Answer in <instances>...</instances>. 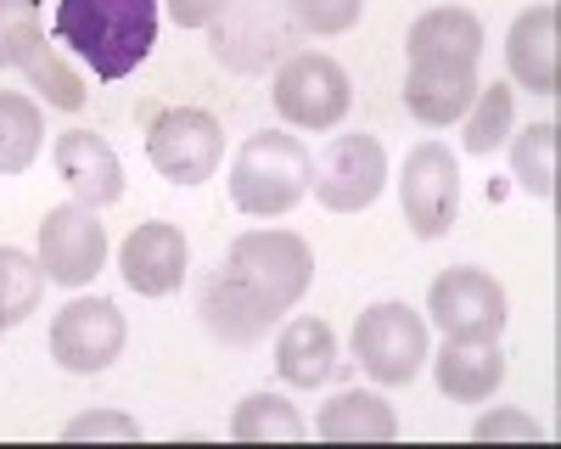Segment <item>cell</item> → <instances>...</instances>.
Here are the masks:
<instances>
[{"mask_svg": "<svg viewBox=\"0 0 561 449\" xmlns=\"http://www.w3.org/2000/svg\"><path fill=\"white\" fill-rule=\"evenodd\" d=\"M399 208H404V225L421 242L444 237L460 219V169H455V152L444 141L410 147L404 174H399Z\"/></svg>", "mask_w": 561, "mask_h": 449, "instance_id": "obj_6", "label": "cell"}, {"mask_svg": "<svg viewBox=\"0 0 561 449\" xmlns=\"http://www.w3.org/2000/svg\"><path fill=\"white\" fill-rule=\"evenodd\" d=\"M309 186H314V203L332 208V214H359L382 197L388 186V152L377 135H332L314 158H309Z\"/></svg>", "mask_w": 561, "mask_h": 449, "instance_id": "obj_4", "label": "cell"}, {"mask_svg": "<svg viewBox=\"0 0 561 449\" xmlns=\"http://www.w3.org/2000/svg\"><path fill=\"white\" fill-rule=\"evenodd\" d=\"M404 51L410 57H449V62H478L483 57V23L466 12V7H438V12H421L404 34Z\"/></svg>", "mask_w": 561, "mask_h": 449, "instance_id": "obj_17", "label": "cell"}, {"mask_svg": "<svg viewBox=\"0 0 561 449\" xmlns=\"http://www.w3.org/2000/svg\"><path fill=\"white\" fill-rule=\"evenodd\" d=\"M0 332H7V314H0Z\"/></svg>", "mask_w": 561, "mask_h": 449, "instance_id": "obj_31", "label": "cell"}, {"mask_svg": "<svg viewBox=\"0 0 561 449\" xmlns=\"http://www.w3.org/2000/svg\"><path fill=\"white\" fill-rule=\"evenodd\" d=\"M45 51L39 0H0V68H28Z\"/></svg>", "mask_w": 561, "mask_h": 449, "instance_id": "obj_24", "label": "cell"}, {"mask_svg": "<svg viewBox=\"0 0 561 449\" xmlns=\"http://www.w3.org/2000/svg\"><path fill=\"white\" fill-rule=\"evenodd\" d=\"M348 102H354L348 73L320 51H298L275 73V113L293 129H332L348 118Z\"/></svg>", "mask_w": 561, "mask_h": 449, "instance_id": "obj_7", "label": "cell"}, {"mask_svg": "<svg viewBox=\"0 0 561 449\" xmlns=\"http://www.w3.org/2000/svg\"><path fill=\"white\" fill-rule=\"evenodd\" d=\"M124 314L113 298H73L51 321V359L73 377H96L124 354Z\"/></svg>", "mask_w": 561, "mask_h": 449, "instance_id": "obj_9", "label": "cell"}, {"mask_svg": "<svg viewBox=\"0 0 561 449\" xmlns=\"http://www.w3.org/2000/svg\"><path fill=\"white\" fill-rule=\"evenodd\" d=\"M225 7H230V0H169V18L180 28H208V23L225 18Z\"/></svg>", "mask_w": 561, "mask_h": 449, "instance_id": "obj_30", "label": "cell"}, {"mask_svg": "<svg viewBox=\"0 0 561 449\" xmlns=\"http://www.w3.org/2000/svg\"><path fill=\"white\" fill-rule=\"evenodd\" d=\"M62 438H140V427L129 416H113V411H90V416L68 422Z\"/></svg>", "mask_w": 561, "mask_h": 449, "instance_id": "obj_28", "label": "cell"}, {"mask_svg": "<svg viewBox=\"0 0 561 449\" xmlns=\"http://www.w3.org/2000/svg\"><path fill=\"white\" fill-rule=\"evenodd\" d=\"M332 366H337L332 326L314 321V314H298V321L280 332V343H275V371L287 377L293 388H314V382L332 377Z\"/></svg>", "mask_w": 561, "mask_h": 449, "instance_id": "obj_18", "label": "cell"}, {"mask_svg": "<svg viewBox=\"0 0 561 449\" xmlns=\"http://www.w3.org/2000/svg\"><path fill=\"white\" fill-rule=\"evenodd\" d=\"M304 192H309V152L298 135H280V129L248 135L237 163H230V203L253 219H275V214H293Z\"/></svg>", "mask_w": 561, "mask_h": 449, "instance_id": "obj_3", "label": "cell"}, {"mask_svg": "<svg viewBox=\"0 0 561 449\" xmlns=\"http://www.w3.org/2000/svg\"><path fill=\"white\" fill-rule=\"evenodd\" d=\"M478 96V62H449V57H410L404 68V107L427 129H444L466 118Z\"/></svg>", "mask_w": 561, "mask_h": 449, "instance_id": "obj_12", "label": "cell"}, {"mask_svg": "<svg viewBox=\"0 0 561 449\" xmlns=\"http://www.w3.org/2000/svg\"><path fill=\"white\" fill-rule=\"evenodd\" d=\"M472 438H539V422L534 416H517V411H494V416H483L478 427H472Z\"/></svg>", "mask_w": 561, "mask_h": 449, "instance_id": "obj_29", "label": "cell"}, {"mask_svg": "<svg viewBox=\"0 0 561 449\" xmlns=\"http://www.w3.org/2000/svg\"><path fill=\"white\" fill-rule=\"evenodd\" d=\"M51 45H68L96 79H124L158 45V0H57Z\"/></svg>", "mask_w": 561, "mask_h": 449, "instance_id": "obj_2", "label": "cell"}, {"mask_svg": "<svg viewBox=\"0 0 561 449\" xmlns=\"http://www.w3.org/2000/svg\"><path fill=\"white\" fill-rule=\"evenodd\" d=\"M438 388L460 404H483L500 382H505V354L500 337H449L433 359Z\"/></svg>", "mask_w": 561, "mask_h": 449, "instance_id": "obj_16", "label": "cell"}, {"mask_svg": "<svg viewBox=\"0 0 561 449\" xmlns=\"http://www.w3.org/2000/svg\"><path fill=\"white\" fill-rule=\"evenodd\" d=\"M511 135V84H478L472 107H466V152L489 158L500 141Z\"/></svg>", "mask_w": 561, "mask_h": 449, "instance_id": "obj_23", "label": "cell"}, {"mask_svg": "<svg viewBox=\"0 0 561 449\" xmlns=\"http://www.w3.org/2000/svg\"><path fill=\"white\" fill-rule=\"evenodd\" d=\"M147 158L174 186H203V180H214V169L225 158V129L203 107H169L147 129Z\"/></svg>", "mask_w": 561, "mask_h": 449, "instance_id": "obj_5", "label": "cell"}, {"mask_svg": "<svg viewBox=\"0 0 561 449\" xmlns=\"http://www.w3.org/2000/svg\"><path fill=\"white\" fill-rule=\"evenodd\" d=\"M314 433L325 444H388V438H399V422H393V411L377 393L354 388V393H337L332 404H320Z\"/></svg>", "mask_w": 561, "mask_h": 449, "instance_id": "obj_19", "label": "cell"}, {"mask_svg": "<svg viewBox=\"0 0 561 449\" xmlns=\"http://www.w3.org/2000/svg\"><path fill=\"white\" fill-rule=\"evenodd\" d=\"M51 163L62 174V186L73 192V203H84V208H107V203L124 197V163H118V152L102 141V135H90V129L57 135Z\"/></svg>", "mask_w": 561, "mask_h": 449, "instance_id": "obj_15", "label": "cell"}, {"mask_svg": "<svg viewBox=\"0 0 561 449\" xmlns=\"http://www.w3.org/2000/svg\"><path fill=\"white\" fill-rule=\"evenodd\" d=\"M354 354L377 382L399 388L421 371V359H427V321H421L410 303H377V309L359 314Z\"/></svg>", "mask_w": 561, "mask_h": 449, "instance_id": "obj_8", "label": "cell"}, {"mask_svg": "<svg viewBox=\"0 0 561 449\" xmlns=\"http://www.w3.org/2000/svg\"><path fill=\"white\" fill-rule=\"evenodd\" d=\"M39 152V107L18 90H0V174H23Z\"/></svg>", "mask_w": 561, "mask_h": 449, "instance_id": "obj_22", "label": "cell"}, {"mask_svg": "<svg viewBox=\"0 0 561 449\" xmlns=\"http://www.w3.org/2000/svg\"><path fill=\"white\" fill-rule=\"evenodd\" d=\"M185 237H180V225L169 219H152V225H135L118 264H124V281L129 292L140 298H169L180 281H185Z\"/></svg>", "mask_w": 561, "mask_h": 449, "instance_id": "obj_14", "label": "cell"}, {"mask_svg": "<svg viewBox=\"0 0 561 449\" xmlns=\"http://www.w3.org/2000/svg\"><path fill=\"white\" fill-rule=\"evenodd\" d=\"M39 287H45L39 258H28L18 247H0V314H7V326H18L23 314H34Z\"/></svg>", "mask_w": 561, "mask_h": 449, "instance_id": "obj_25", "label": "cell"}, {"mask_svg": "<svg viewBox=\"0 0 561 449\" xmlns=\"http://www.w3.org/2000/svg\"><path fill=\"white\" fill-rule=\"evenodd\" d=\"M23 73L34 79V90H39V96L51 102V107H62V113H79V107H84V79L57 57V45H45V51H39Z\"/></svg>", "mask_w": 561, "mask_h": 449, "instance_id": "obj_26", "label": "cell"}, {"mask_svg": "<svg viewBox=\"0 0 561 449\" xmlns=\"http://www.w3.org/2000/svg\"><path fill=\"white\" fill-rule=\"evenodd\" d=\"M427 314L444 326V337H500L505 332V287L489 269H444L427 292Z\"/></svg>", "mask_w": 561, "mask_h": 449, "instance_id": "obj_11", "label": "cell"}, {"mask_svg": "<svg viewBox=\"0 0 561 449\" xmlns=\"http://www.w3.org/2000/svg\"><path fill=\"white\" fill-rule=\"evenodd\" d=\"M556 135H561V124L545 118V124H528L517 135V147H511V169H517L523 192L539 197V203L556 197Z\"/></svg>", "mask_w": 561, "mask_h": 449, "instance_id": "obj_21", "label": "cell"}, {"mask_svg": "<svg viewBox=\"0 0 561 449\" xmlns=\"http://www.w3.org/2000/svg\"><path fill=\"white\" fill-rule=\"evenodd\" d=\"M505 62L511 79L528 84L534 96H556L561 90V12L550 7H528L505 34Z\"/></svg>", "mask_w": 561, "mask_h": 449, "instance_id": "obj_13", "label": "cell"}, {"mask_svg": "<svg viewBox=\"0 0 561 449\" xmlns=\"http://www.w3.org/2000/svg\"><path fill=\"white\" fill-rule=\"evenodd\" d=\"M314 281V253L293 231H242L203 287V321L225 343H259Z\"/></svg>", "mask_w": 561, "mask_h": 449, "instance_id": "obj_1", "label": "cell"}, {"mask_svg": "<svg viewBox=\"0 0 561 449\" xmlns=\"http://www.w3.org/2000/svg\"><path fill=\"white\" fill-rule=\"evenodd\" d=\"M309 427L304 416L293 411L287 399H275V393H253L237 404V416H230V438L237 444H264V438H280V444H298Z\"/></svg>", "mask_w": 561, "mask_h": 449, "instance_id": "obj_20", "label": "cell"}, {"mask_svg": "<svg viewBox=\"0 0 561 449\" xmlns=\"http://www.w3.org/2000/svg\"><path fill=\"white\" fill-rule=\"evenodd\" d=\"M287 7L309 34H348L365 12V0H287Z\"/></svg>", "mask_w": 561, "mask_h": 449, "instance_id": "obj_27", "label": "cell"}, {"mask_svg": "<svg viewBox=\"0 0 561 449\" xmlns=\"http://www.w3.org/2000/svg\"><path fill=\"white\" fill-rule=\"evenodd\" d=\"M107 264V231L96 225V208L62 203L45 214L39 225V269L57 287H84L90 276H102Z\"/></svg>", "mask_w": 561, "mask_h": 449, "instance_id": "obj_10", "label": "cell"}]
</instances>
